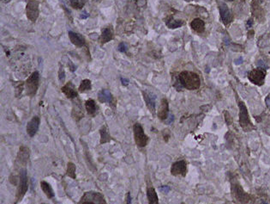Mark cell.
Segmentation results:
<instances>
[{
  "mask_svg": "<svg viewBox=\"0 0 270 204\" xmlns=\"http://www.w3.org/2000/svg\"><path fill=\"white\" fill-rule=\"evenodd\" d=\"M185 1H187V2H190V1H192V0H185Z\"/></svg>",
  "mask_w": 270,
  "mask_h": 204,
  "instance_id": "cell-41",
  "label": "cell"
},
{
  "mask_svg": "<svg viewBox=\"0 0 270 204\" xmlns=\"http://www.w3.org/2000/svg\"><path fill=\"white\" fill-rule=\"evenodd\" d=\"M100 144H105L111 141V135L109 134V132L106 128V127H102L100 131Z\"/></svg>",
  "mask_w": 270,
  "mask_h": 204,
  "instance_id": "cell-25",
  "label": "cell"
},
{
  "mask_svg": "<svg viewBox=\"0 0 270 204\" xmlns=\"http://www.w3.org/2000/svg\"><path fill=\"white\" fill-rule=\"evenodd\" d=\"M121 81H122V84H123V85H128V84H129V80H128V79L121 78Z\"/></svg>",
  "mask_w": 270,
  "mask_h": 204,
  "instance_id": "cell-36",
  "label": "cell"
},
{
  "mask_svg": "<svg viewBox=\"0 0 270 204\" xmlns=\"http://www.w3.org/2000/svg\"><path fill=\"white\" fill-rule=\"evenodd\" d=\"M39 79L40 75L38 72H34L32 73L26 82V87H27V93L31 96H34L37 92L38 87H39Z\"/></svg>",
  "mask_w": 270,
  "mask_h": 204,
  "instance_id": "cell-6",
  "label": "cell"
},
{
  "mask_svg": "<svg viewBox=\"0 0 270 204\" xmlns=\"http://www.w3.org/2000/svg\"><path fill=\"white\" fill-rule=\"evenodd\" d=\"M265 77H266L265 72L261 69H254L251 72H250L248 74V78L250 79V81H251L254 84L259 85V86L264 84Z\"/></svg>",
  "mask_w": 270,
  "mask_h": 204,
  "instance_id": "cell-7",
  "label": "cell"
},
{
  "mask_svg": "<svg viewBox=\"0 0 270 204\" xmlns=\"http://www.w3.org/2000/svg\"><path fill=\"white\" fill-rule=\"evenodd\" d=\"M252 24H253V20L250 18V19H249V20H248V23H247V26H248V28H250V27L252 26Z\"/></svg>",
  "mask_w": 270,
  "mask_h": 204,
  "instance_id": "cell-38",
  "label": "cell"
},
{
  "mask_svg": "<svg viewBox=\"0 0 270 204\" xmlns=\"http://www.w3.org/2000/svg\"><path fill=\"white\" fill-rule=\"evenodd\" d=\"M249 34H249V35H250H250H251V37H252V36L254 35V31H253V30H251V31L249 32Z\"/></svg>",
  "mask_w": 270,
  "mask_h": 204,
  "instance_id": "cell-40",
  "label": "cell"
},
{
  "mask_svg": "<svg viewBox=\"0 0 270 204\" xmlns=\"http://www.w3.org/2000/svg\"><path fill=\"white\" fill-rule=\"evenodd\" d=\"M40 118L38 116L33 117L27 125V133L30 137H33L35 134L37 133L39 127H40Z\"/></svg>",
  "mask_w": 270,
  "mask_h": 204,
  "instance_id": "cell-11",
  "label": "cell"
},
{
  "mask_svg": "<svg viewBox=\"0 0 270 204\" xmlns=\"http://www.w3.org/2000/svg\"><path fill=\"white\" fill-rule=\"evenodd\" d=\"M133 130H134V137H135V144L139 147L146 146L147 144H148V141H149V138L145 134L144 130H143L141 124L135 123L134 125V127H133Z\"/></svg>",
  "mask_w": 270,
  "mask_h": 204,
  "instance_id": "cell-4",
  "label": "cell"
},
{
  "mask_svg": "<svg viewBox=\"0 0 270 204\" xmlns=\"http://www.w3.org/2000/svg\"><path fill=\"white\" fill-rule=\"evenodd\" d=\"M228 1H233V0H228Z\"/></svg>",
  "mask_w": 270,
  "mask_h": 204,
  "instance_id": "cell-43",
  "label": "cell"
},
{
  "mask_svg": "<svg viewBox=\"0 0 270 204\" xmlns=\"http://www.w3.org/2000/svg\"><path fill=\"white\" fill-rule=\"evenodd\" d=\"M29 159V149L27 146H21L17 154V160L22 165H26Z\"/></svg>",
  "mask_w": 270,
  "mask_h": 204,
  "instance_id": "cell-15",
  "label": "cell"
},
{
  "mask_svg": "<svg viewBox=\"0 0 270 204\" xmlns=\"http://www.w3.org/2000/svg\"><path fill=\"white\" fill-rule=\"evenodd\" d=\"M183 24V22L181 20H175L173 18H170L169 20L166 21V25L170 28V29H176V28H179Z\"/></svg>",
  "mask_w": 270,
  "mask_h": 204,
  "instance_id": "cell-26",
  "label": "cell"
},
{
  "mask_svg": "<svg viewBox=\"0 0 270 204\" xmlns=\"http://www.w3.org/2000/svg\"><path fill=\"white\" fill-rule=\"evenodd\" d=\"M85 108L87 110V112L89 113V115H94L96 113V110H97V106H96V103L93 100V99H89L86 103H85Z\"/></svg>",
  "mask_w": 270,
  "mask_h": 204,
  "instance_id": "cell-24",
  "label": "cell"
},
{
  "mask_svg": "<svg viewBox=\"0 0 270 204\" xmlns=\"http://www.w3.org/2000/svg\"><path fill=\"white\" fill-rule=\"evenodd\" d=\"M160 190H161V191L164 192V193H167V192L170 191V188H169L168 186H162V187L160 188Z\"/></svg>",
  "mask_w": 270,
  "mask_h": 204,
  "instance_id": "cell-34",
  "label": "cell"
},
{
  "mask_svg": "<svg viewBox=\"0 0 270 204\" xmlns=\"http://www.w3.org/2000/svg\"><path fill=\"white\" fill-rule=\"evenodd\" d=\"M171 173L173 176H183L184 177L187 173V165L184 160L177 161L172 164L171 168Z\"/></svg>",
  "mask_w": 270,
  "mask_h": 204,
  "instance_id": "cell-9",
  "label": "cell"
},
{
  "mask_svg": "<svg viewBox=\"0 0 270 204\" xmlns=\"http://www.w3.org/2000/svg\"><path fill=\"white\" fill-rule=\"evenodd\" d=\"M29 188V183H28V176H27V172L25 169L22 170L20 173V182H19V186L17 189V194H16V199L20 201L22 199V197L25 196L26 192L28 191Z\"/></svg>",
  "mask_w": 270,
  "mask_h": 204,
  "instance_id": "cell-5",
  "label": "cell"
},
{
  "mask_svg": "<svg viewBox=\"0 0 270 204\" xmlns=\"http://www.w3.org/2000/svg\"><path fill=\"white\" fill-rule=\"evenodd\" d=\"M62 92L70 99L77 97V96H78L77 91L75 90V86L73 85V84L71 82L66 84L64 86L62 87Z\"/></svg>",
  "mask_w": 270,
  "mask_h": 204,
  "instance_id": "cell-13",
  "label": "cell"
},
{
  "mask_svg": "<svg viewBox=\"0 0 270 204\" xmlns=\"http://www.w3.org/2000/svg\"><path fill=\"white\" fill-rule=\"evenodd\" d=\"M83 110H82V107L80 103V102L78 101L77 103H75L74 104V107H73V110H72V115L73 117L75 118L76 121H79L80 119H82L83 117Z\"/></svg>",
  "mask_w": 270,
  "mask_h": 204,
  "instance_id": "cell-20",
  "label": "cell"
},
{
  "mask_svg": "<svg viewBox=\"0 0 270 204\" xmlns=\"http://www.w3.org/2000/svg\"><path fill=\"white\" fill-rule=\"evenodd\" d=\"M59 78L61 82H63L64 79H65V72H64V69L63 67L61 65L59 68Z\"/></svg>",
  "mask_w": 270,
  "mask_h": 204,
  "instance_id": "cell-30",
  "label": "cell"
},
{
  "mask_svg": "<svg viewBox=\"0 0 270 204\" xmlns=\"http://www.w3.org/2000/svg\"><path fill=\"white\" fill-rule=\"evenodd\" d=\"M67 175L75 179V165L74 163L72 162H69L68 163V167H67Z\"/></svg>",
  "mask_w": 270,
  "mask_h": 204,
  "instance_id": "cell-28",
  "label": "cell"
},
{
  "mask_svg": "<svg viewBox=\"0 0 270 204\" xmlns=\"http://www.w3.org/2000/svg\"><path fill=\"white\" fill-rule=\"evenodd\" d=\"M86 0H70V4L74 9H82Z\"/></svg>",
  "mask_w": 270,
  "mask_h": 204,
  "instance_id": "cell-29",
  "label": "cell"
},
{
  "mask_svg": "<svg viewBox=\"0 0 270 204\" xmlns=\"http://www.w3.org/2000/svg\"><path fill=\"white\" fill-rule=\"evenodd\" d=\"M190 26L191 28L195 30V31L198 32V33H202L204 31V26H205V23L204 22L200 19V18H195L191 23H190Z\"/></svg>",
  "mask_w": 270,
  "mask_h": 204,
  "instance_id": "cell-18",
  "label": "cell"
},
{
  "mask_svg": "<svg viewBox=\"0 0 270 204\" xmlns=\"http://www.w3.org/2000/svg\"><path fill=\"white\" fill-rule=\"evenodd\" d=\"M257 66L260 67V68H264V69H267V68H268V65L263 62L262 60H258V61H257Z\"/></svg>",
  "mask_w": 270,
  "mask_h": 204,
  "instance_id": "cell-32",
  "label": "cell"
},
{
  "mask_svg": "<svg viewBox=\"0 0 270 204\" xmlns=\"http://www.w3.org/2000/svg\"><path fill=\"white\" fill-rule=\"evenodd\" d=\"M126 204H131V196L130 194L128 193L127 194V197H126Z\"/></svg>",
  "mask_w": 270,
  "mask_h": 204,
  "instance_id": "cell-35",
  "label": "cell"
},
{
  "mask_svg": "<svg viewBox=\"0 0 270 204\" xmlns=\"http://www.w3.org/2000/svg\"><path fill=\"white\" fill-rule=\"evenodd\" d=\"M40 187L42 189L43 192L46 195V196L48 198H52L54 196V192H53V189L51 187V185L46 183L45 181H42L40 183Z\"/></svg>",
  "mask_w": 270,
  "mask_h": 204,
  "instance_id": "cell-23",
  "label": "cell"
},
{
  "mask_svg": "<svg viewBox=\"0 0 270 204\" xmlns=\"http://www.w3.org/2000/svg\"><path fill=\"white\" fill-rule=\"evenodd\" d=\"M147 196L149 199V204H159V199L155 189L153 187H149L147 189Z\"/></svg>",
  "mask_w": 270,
  "mask_h": 204,
  "instance_id": "cell-19",
  "label": "cell"
},
{
  "mask_svg": "<svg viewBox=\"0 0 270 204\" xmlns=\"http://www.w3.org/2000/svg\"><path fill=\"white\" fill-rule=\"evenodd\" d=\"M239 107L240 126L243 129L248 131V130L251 129L253 127V126L250 121V117H249V114H248V111L246 109V106L244 105V103L243 102H239Z\"/></svg>",
  "mask_w": 270,
  "mask_h": 204,
  "instance_id": "cell-3",
  "label": "cell"
},
{
  "mask_svg": "<svg viewBox=\"0 0 270 204\" xmlns=\"http://www.w3.org/2000/svg\"><path fill=\"white\" fill-rule=\"evenodd\" d=\"M269 53H270V52H269Z\"/></svg>",
  "mask_w": 270,
  "mask_h": 204,
  "instance_id": "cell-44",
  "label": "cell"
},
{
  "mask_svg": "<svg viewBox=\"0 0 270 204\" xmlns=\"http://www.w3.org/2000/svg\"><path fill=\"white\" fill-rule=\"evenodd\" d=\"M143 97L146 103L147 107L149 108V110L154 114L155 111V101H156V96L152 93L151 91H143Z\"/></svg>",
  "mask_w": 270,
  "mask_h": 204,
  "instance_id": "cell-10",
  "label": "cell"
},
{
  "mask_svg": "<svg viewBox=\"0 0 270 204\" xmlns=\"http://www.w3.org/2000/svg\"><path fill=\"white\" fill-rule=\"evenodd\" d=\"M233 192H234V194L236 196V198L239 202L243 203H246L247 202H249L250 196L243 191V188L240 185H239V184L235 185V187L233 189Z\"/></svg>",
  "mask_w": 270,
  "mask_h": 204,
  "instance_id": "cell-12",
  "label": "cell"
},
{
  "mask_svg": "<svg viewBox=\"0 0 270 204\" xmlns=\"http://www.w3.org/2000/svg\"><path fill=\"white\" fill-rule=\"evenodd\" d=\"M79 204H106L104 196L99 192L89 191L84 194Z\"/></svg>",
  "mask_w": 270,
  "mask_h": 204,
  "instance_id": "cell-2",
  "label": "cell"
},
{
  "mask_svg": "<svg viewBox=\"0 0 270 204\" xmlns=\"http://www.w3.org/2000/svg\"><path fill=\"white\" fill-rule=\"evenodd\" d=\"M179 79L182 86L187 90H196L201 85L199 76L192 72H182L179 76Z\"/></svg>",
  "mask_w": 270,
  "mask_h": 204,
  "instance_id": "cell-1",
  "label": "cell"
},
{
  "mask_svg": "<svg viewBox=\"0 0 270 204\" xmlns=\"http://www.w3.org/2000/svg\"><path fill=\"white\" fill-rule=\"evenodd\" d=\"M265 103H266L267 107L270 110V93L269 94V96L265 98Z\"/></svg>",
  "mask_w": 270,
  "mask_h": 204,
  "instance_id": "cell-33",
  "label": "cell"
},
{
  "mask_svg": "<svg viewBox=\"0 0 270 204\" xmlns=\"http://www.w3.org/2000/svg\"><path fill=\"white\" fill-rule=\"evenodd\" d=\"M69 37H70L71 42L76 47H81L84 45V39L80 34H76L75 32H69Z\"/></svg>",
  "mask_w": 270,
  "mask_h": 204,
  "instance_id": "cell-17",
  "label": "cell"
},
{
  "mask_svg": "<svg viewBox=\"0 0 270 204\" xmlns=\"http://www.w3.org/2000/svg\"><path fill=\"white\" fill-rule=\"evenodd\" d=\"M242 63H243V58H242V57H239V59L235 60V64H236V65H240V64H242Z\"/></svg>",
  "mask_w": 270,
  "mask_h": 204,
  "instance_id": "cell-37",
  "label": "cell"
},
{
  "mask_svg": "<svg viewBox=\"0 0 270 204\" xmlns=\"http://www.w3.org/2000/svg\"><path fill=\"white\" fill-rule=\"evenodd\" d=\"M118 49H119V51H120L121 53H125V52H127L128 47H127V45H126L125 43L122 42V43H120L119 45Z\"/></svg>",
  "mask_w": 270,
  "mask_h": 204,
  "instance_id": "cell-31",
  "label": "cell"
},
{
  "mask_svg": "<svg viewBox=\"0 0 270 204\" xmlns=\"http://www.w3.org/2000/svg\"><path fill=\"white\" fill-rule=\"evenodd\" d=\"M113 37V31L111 28H105L102 30V34L100 36L101 43H106L110 42Z\"/></svg>",
  "mask_w": 270,
  "mask_h": 204,
  "instance_id": "cell-22",
  "label": "cell"
},
{
  "mask_svg": "<svg viewBox=\"0 0 270 204\" xmlns=\"http://www.w3.org/2000/svg\"><path fill=\"white\" fill-rule=\"evenodd\" d=\"M27 16L32 22H35L39 16V4L35 0H29L27 5Z\"/></svg>",
  "mask_w": 270,
  "mask_h": 204,
  "instance_id": "cell-8",
  "label": "cell"
},
{
  "mask_svg": "<svg viewBox=\"0 0 270 204\" xmlns=\"http://www.w3.org/2000/svg\"><path fill=\"white\" fill-rule=\"evenodd\" d=\"M98 98L100 103H112V96L108 90H101L98 94Z\"/></svg>",
  "mask_w": 270,
  "mask_h": 204,
  "instance_id": "cell-21",
  "label": "cell"
},
{
  "mask_svg": "<svg viewBox=\"0 0 270 204\" xmlns=\"http://www.w3.org/2000/svg\"><path fill=\"white\" fill-rule=\"evenodd\" d=\"M89 90H91V81L89 79L82 80L80 86H79V91L81 92H83V91H89Z\"/></svg>",
  "mask_w": 270,
  "mask_h": 204,
  "instance_id": "cell-27",
  "label": "cell"
},
{
  "mask_svg": "<svg viewBox=\"0 0 270 204\" xmlns=\"http://www.w3.org/2000/svg\"><path fill=\"white\" fill-rule=\"evenodd\" d=\"M3 1H6V2H7V1H10V0H3Z\"/></svg>",
  "mask_w": 270,
  "mask_h": 204,
  "instance_id": "cell-42",
  "label": "cell"
},
{
  "mask_svg": "<svg viewBox=\"0 0 270 204\" xmlns=\"http://www.w3.org/2000/svg\"><path fill=\"white\" fill-rule=\"evenodd\" d=\"M220 16L222 19V22L224 23V24L227 25L228 23H230L232 22V16L231 14V11H229L228 7L226 4H221L220 6Z\"/></svg>",
  "mask_w": 270,
  "mask_h": 204,
  "instance_id": "cell-14",
  "label": "cell"
},
{
  "mask_svg": "<svg viewBox=\"0 0 270 204\" xmlns=\"http://www.w3.org/2000/svg\"><path fill=\"white\" fill-rule=\"evenodd\" d=\"M89 16V14H87V12L85 11V12H83L82 15H81V18H83V19H85V18H87Z\"/></svg>",
  "mask_w": 270,
  "mask_h": 204,
  "instance_id": "cell-39",
  "label": "cell"
},
{
  "mask_svg": "<svg viewBox=\"0 0 270 204\" xmlns=\"http://www.w3.org/2000/svg\"><path fill=\"white\" fill-rule=\"evenodd\" d=\"M168 112H169V105H168L167 100L163 98L161 100V103H160V109L158 111V117L160 120L164 121L168 117Z\"/></svg>",
  "mask_w": 270,
  "mask_h": 204,
  "instance_id": "cell-16",
  "label": "cell"
}]
</instances>
